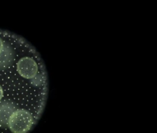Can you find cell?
<instances>
[{
	"mask_svg": "<svg viewBox=\"0 0 157 133\" xmlns=\"http://www.w3.org/2000/svg\"><path fill=\"white\" fill-rule=\"evenodd\" d=\"M48 79L39 54L28 41L0 30V119L47 100Z\"/></svg>",
	"mask_w": 157,
	"mask_h": 133,
	"instance_id": "1",
	"label": "cell"
}]
</instances>
